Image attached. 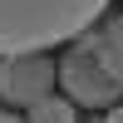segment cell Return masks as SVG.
<instances>
[{
  "instance_id": "6da1fadb",
  "label": "cell",
  "mask_w": 123,
  "mask_h": 123,
  "mask_svg": "<svg viewBox=\"0 0 123 123\" xmlns=\"http://www.w3.org/2000/svg\"><path fill=\"white\" fill-rule=\"evenodd\" d=\"M104 10L108 0H0V59L74 44L94 30Z\"/></svg>"
},
{
  "instance_id": "7a4b0ae2",
  "label": "cell",
  "mask_w": 123,
  "mask_h": 123,
  "mask_svg": "<svg viewBox=\"0 0 123 123\" xmlns=\"http://www.w3.org/2000/svg\"><path fill=\"white\" fill-rule=\"evenodd\" d=\"M59 89H64V98H74L79 108H118L123 104V79L104 64L94 35L74 39V44L59 54Z\"/></svg>"
},
{
  "instance_id": "3957f363",
  "label": "cell",
  "mask_w": 123,
  "mask_h": 123,
  "mask_svg": "<svg viewBox=\"0 0 123 123\" xmlns=\"http://www.w3.org/2000/svg\"><path fill=\"white\" fill-rule=\"evenodd\" d=\"M59 84V64L49 54H10L0 59V98L15 108H35L54 94Z\"/></svg>"
},
{
  "instance_id": "277c9868",
  "label": "cell",
  "mask_w": 123,
  "mask_h": 123,
  "mask_svg": "<svg viewBox=\"0 0 123 123\" xmlns=\"http://www.w3.org/2000/svg\"><path fill=\"white\" fill-rule=\"evenodd\" d=\"M94 44H98V54H104V64L123 79V10H118V15H108L104 25L94 30Z\"/></svg>"
},
{
  "instance_id": "5b68a950",
  "label": "cell",
  "mask_w": 123,
  "mask_h": 123,
  "mask_svg": "<svg viewBox=\"0 0 123 123\" xmlns=\"http://www.w3.org/2000/svg\"><path fill=\"white\" fill-rule=\"evenodd\" d=\"M25 123H79V104L74 98H64V94H49L44 104H35V108H25Z\"/></svg>"
},
{
  "instance_id": "8992f818",
  "label": "cell",
  "mask_w": 123,
  "mask_h": 123,
  "mask_svg": "<svg viewBox=\"0 0 123 123\" xmlns=\"http://www.w3.org/2000/svg\"><path fill=\"white\" fill-rule=\"evenodd\" d=\"M104 123H123V104H118V108H108V113H104Z\"/></svg>"
},
{
  "instance_id": "52a82bcc",
  "label": "cell",
  "mask_w": 123,
  "mask_h": 123,
  "mask_svg": "<svg viewBox=\"0 0 123 123\" xmlns=\"http://www.w3.org/2000/svg\"><path fill=\"white\" fill-rule=\"evenodd\" d=\"M0 123H25V118H15V113H0Z\"/></svg>"
},
{
  "instance_id": "ba28073f",
  "label": "cell",
  "mask_w": 123,
  "mask_h": 123,
  "mask_svg": "<svg viewBox=\"0 0 123 123\" xmlns=\"http://www.w3.org/2000/svg\"><path fill=\"white\" fill-rule=\"evenodd\" d=\"M98 123H104V118H98Z\"/></svg>"
}]
</instances>
